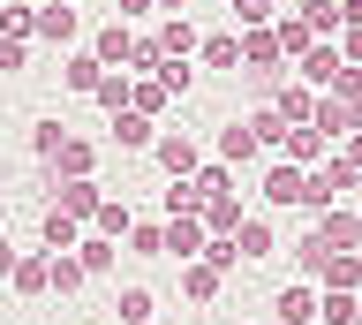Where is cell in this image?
Returning <instances> with one entry per match:
<instances>
[{
	"mask_svg": "<svg viewBox=\"0 0 362 325\" xmlns=\"http://www.w3.org/2000/svg\"><path fill=\"white\" fill-rule=\"evenodd\" d=\"M61 212H68V219H83V212L98 219V189H90V182H68L61 189Z\"/></svg>",
	"mask_w": 362,
	"mask_h": 325,
	"instance_id": "cell-17",
	"label": "cell"
},
{
	"mask_svg": "<svg viewBox=\"0 0 362 325\" xmlns=\"http://www.w3.org/2000/svg\"><path fill=\"white\" fill-rule=\"evenodd\" d=\"M279 46H287V53H310V23H302V16H287V23H279Z\"/></svg>",
	"mask_w": 362,
	"mask_h": 325,
	"instance_id": "cell-28",
	"label": "cell"
},
{
	"mask_svg": "<svg viewBox=\"0 0 362 325\" xmlns=\"http://www.w3.org/2000/svg\"><path fill=\"white\" fill-rule=\"evenodd\" d=\"M317 318H332V325H355V318H362V302L347 295V287H332V295H325V310H317Z\"/></svg>",
	"mask_w": 362,
	"mask_h": 325,
	"instance_id": "cell-23",
	"label": "cell"
},
{
	"mask_svg": "<svg viewBox=\"0 0 362 325\" xmlns=\"http://www.w3.org/2000/svg\"><path fill=\"white\" fill-rule=\"evenodd\" d=\"M151 152H158V166H166L174 182H197V144H189V137H158Z\"/></svg>",
	"mask_w": 362,
	"mask_h": 325,
	"instance_id": "cell-1",
	"label": "cell"
},
{
	"mask_svg": "<svg viewBox=\"0 0 362 325\" xmlns=\"http://www.w3.org/2000/svg\"><path fill=\"white\" fill-rule=\"evenodd\" d=\"M219 159H257V129H249V121H234L219 137Z\"/></svg>",
	"mask_w": 362,
	"mask_h": 325,
	"instance_id": "cell-15",
	"label": "cell"
},
{
	"mask_svg": "<svg viewBox=\"0 0 362 325\" xmlns=\"http://www.w3.org/2000/svg\"><path fill=\"white\" fill-rule=\"evenodd\" d=\"M0 69H23V38H8V46H0Z\"/></svg>",
	"mask_w": 362,
	"mask_h": 325,
	"instance_id": "cell-33",
	"label": "cell"
},
{
	"mask_svg": "<svg viewBox=\"0 0 362 325\" xmlns=\"http://www.w3.org/2000/svg\"><path fill=\"white\" fill-rule=\"evenodd\" d=\"M204 69H242V38H204Z\"/></svg>",
	"mask_w": 362,
	"mask_h": 325,
	"instance_id": "cell-18",
	"label": "cell"
},
{
	"mask_svg": "<svg viewBox=\"0 0 362 325\" xmlns=\"http://www.w3.org/2000/svg\"><path fill=\"white\" fill-rule=\"evenodd\" d=\"M144 8H151V0H121V16H144Z\"/></svg>",
	"mask_w": 362,
	"mask_h": 325,
	"instance_id": "cell-36",
	"label": "cell"
},
{
	"mask_svg": "<svg viewBox=\"0 0 362 325\" xmlns=\"http://www.w3.org/2000/svg\"><path fill=\"white\" fill-rule=\"evenodd\" d=\"M325 250H339V242H362V219L355 212H325V234H317Z\"/></svg>",
	"mask_w": 362,
	"mask_h": 325,
	"instance_id": "cell-9",
	"label": "cell"
},
{
	"mask_svg": "<svg viewBox=\"0 0 362 325\" xmlns=\"http://www.w3.org/2000/svg\"><path fill=\"white\" fill-rule=\"evenodd\" d=\"M113 144L144 152V144H158V137H151V121H144V114H113Z\"/></svg>",
	"mask_w": 362,
	"mask_h": 325,
	"instance_id": "cell-10",
	"label": "cell"
},
{
	"mask_svg": "<svg viewBox=\"0 0 362 325\" xmlns=\"http://www.w3.org/2000/svg\"><path fill=\"white\" fill-rule=\"evenodd\" d=\"M317 310H325V302H317L310 287H279V325H310Z\"/></svg>",
	"mask_w": 362,
	"mask_h": 325,
	"instance_id": "cell-3",
	"label": "cell"
},
{
	"mask_svg": "<svg viewBox=\"0 0 362 325\" xmlns=\"http://www.w3.org/2000/svg\"><path fill=\"white\" fill-rule=\"evenodd\" d=\"M136 219H129V205H98V234H129Z\"/></svg>",
	"mask_w": 362,
	"mask_h": 325,
	"instance_id": "cell-29",
	"label": "cell"
},
{
	"mask_svg": "<svg viewBox=\"0 0 362 325\" xmlns=\"http://www.w3.org/2000/svg\"><path fill=\"white\" fill-rule=\"evenodd\" d=\"M61 8H68V0H61Z\"/></svg>",
	"mask_w": 362,
	"mask_h": 325,
	"instance_id": "cell-38",
	"label": "cell"
},
{
	"mask_svg": "<svg viewBox=\"0 0 362 325\" xmlns=\"http://www.w3.org/2000/svg\"><path fill=\"white\" fill-rule=\"evenodd\" d=\"M302 23L310 30H339L347 23V0H302Z\"/></svg>",
	"mask_w": 362,
	"mask_h": 325,
	"instance_id": "cell-7",
	"label": "cell"
},
{
	"mask_svg": "<svg viewBox=\"0 0 362 325\" xmlns=\"http://www.w3.org/2000/svg\"><path fill=\"white\" fill-rule=\"evenodd\" d=\"M53 166H61L68 182H83V166H90V144H76V137H68L61 152H53Z\"/></svg>",
	"mask_w": 362,
	"mask_h": 325,
	"instance_id": "cell-22",
	"label": "cell"
},
{
	"mask_svg": "<svg viewBox=\"0 0 362 325\" xmlns=\"http://www.w3.org/2000/svg\"><path fill=\"white\" fill-rule=\"evenodd\" d=\"M279 152H287V166H310L317 152H325V137H317V129H287V144H279Z\"/></svg>",
	"mask_w": 362,
	"mask_h": 325,
	"instance_id": "cell-12",
	"label": "cell"
},
{
	"mask_svg": "<svg viewBox=\"0 0 362 325\" xmlns=\"http://www.w3.org/2000/svg\"><path fill=\"white\" fill-rule=\"evenodd\" d=\"M234 250L242 257H272V227L264 219H242V227H234Z\"/></svg>",
	"mask_w": 362,
	"mask_h": 325,
	"instance_id": "cell-13",
	"label": "cell"
},
{
	"mask_svg": "<svg viewBox=\"0 0 362 325\" xmlns=\"http://www.w3.org/2000/svg\"><path fill=\"white\" fill-rule=\"evenodd\" d=\"M158 46H166V61H189V53H197V30H189V23H166V30H158Z\"/></svg>",
	"mask_w": 362,
	"mask_h": 325,
	"instance_id": "cell-20",
	"label": "cell"
},
{
	"mask_svg": "<svg viewBox=\"0 0 362 325\" xmlns=\"http://www.w3.org/2000/svg\"><path fill=\"white\" fill-rule=\"evenodd\" d=\"M98 98H106L113 114H121V106H129V98H136V91H129V84H121V76H106V84H98Z\"/></svg>",
	"mask_w": 362,
	"mask_h": 325,
	"instance_id": "cell-32",
	"label": "cell"
},
{
	"mask_svg": "<svg viewBox=\"0 0 362 325\" xmlns=\"http://www.w3.org/2000/svg\"><path fill=\"white\" fill-rule=\"evenodd\" d=\"M90 53H98V61H129V53H136V38H129V30H121V23H106V30H98V46H90Z\"/></svg>",
	"mask_w": 362,
	"mask_h": 325,
	"instance_id": "cell-16",
	"label": "cell"
},
{
	"mask_svg": "<svg viewBox=\"0 0 362 325\" xmlns=\"http://www.w3.org/2000/svg\"><path fill=\"white\" fill-rule=\"evenodd\" d=\"M166 250L189 265V257H204V219L197 212H174V227H166Z\"/></svg>",
	"mask_w": 362,
	"mask_h": 325,
	"instance_id": "cell-2",
	"label": "cell"
},
{
	"mask_svg": "<svg viewBox=\"0 0 362 325\" xmlns=\"http://www.w3.org/2000/svg\"><path fill=\"white\" fill-rule=\"evenodd\" d=\"M325 280H332V287H347V295H355V287H362V257H332V265H325Z\"/></svg>",
	"mask_w": 362,
	"mask_h": 325,
	"instance_id": "cell-26",
	"label": "cell"
},
{
	"mask_svg": "<svg viewBox=\"0 0 362 325\" xmlns=\"http://www.w3.org/2000/svg\"><path fill=\"white\" fill-rule=\"evenodd\" d=\"M279 53H287V46H279V30H249V38H242V61H257L264 76H272V61H279Z\"/></svg>",
	"mask_w": 362,
	"mask_h": 325,
	"instance_id": "cell-5",
	"label": "cell"
},
{
	"mask_svg": "<svg viewBox=\"0 0 362 325\" xmlns=\"http://www.w3.org/2000/svg\"><path fill=\"white\" fill-rule=\"evenodd\" d=\"M294 257H302V273H325V265H332V250H325V242H302Z\"/></svg>",
	"mask_w": 362,
	"mask_h": 325,
	"instance_id": "cell-31",
	"label": "cell"
},
{
	"mask_svg": "<svg viewBox=\"0 0 362 325\" xmlns=\"http://www.w3.org/2000/svg\"><path fill=\"white\" fill-rule=\"evenodd\" d=\"M219 273H226V265H211V257H189V265H181V287H189V295H219Z\"/></svg>",
	"mask_w": 362,
	"mask_h": 325,
	"instance_id": "cell-4",
	"label": "cell"
},
{
	"mask_svg": "<svg viewBox=\"0 0 362 325\" xmlns=\"http://www.w3.org/2000/svg\"><path fill=\"white\" fill-rule=\"evenodd\" d=\"M347 166H355V174H362V129H355V137H347Z\"/></svg>",
	"mask_w": 362,
	"mask_h": 325,
	"instance_id": "cell-35",
	"label": "cell"
},
{
	"mask_svg": "<svg viewBox=\"0 0 362 325\" xmlns=\"http://www.w3.org/2000/svg\"><path fill=\"white\" fill-rule=\"evenodd\" d=\"M226 8H234V23H242V30H264L272 23V0H226Z\"/></svg>",
	"mask_w": 362,
	"mask_h": 325,
	"instance_id": "cell-24",
	"label": "cell"
},
{
	"mask_svg": "<svg viewBox=\"0 0 362 325\" xmlns=\"http://www.w3.org/2000/svg\"><path fill=\"white\" fill-rule=\"evenodd\" d=\"M45 250H76V219H68L61 205L45 212Z\"/></svg>",
	"mask_w": 362,
	"mask_h": 325,
	"instance_id": "cell-19",
	"label": "cell"
},
{
	"mask_svg": "<svg viewBox=\"0 0 362 325\" xmlns=\"http://www.w3.org/2000/svg\"><path fill=\"white\" fill-rule=\"evenodd\" d=\"M279 114L302 129V114H310V91H302V84H287V91H279Z\"/></svg>",
	"mask_w": 362,
	"mask_h": 325,
	"instance_id": "cell-27",
	"label": "cell"
},
{
	"mask_svg": "<svg viewBox=\"0 0 362 325\" xmlns=\"http://www.w3.org/2000/svg\"><path fill=\"white\" fill-rule=\"evenodd\" d=\"M16 287H23V295L53 287V257H23V265H16Z\"/></svg>",
	"mask_w": 362,
	"mask_h": 325,
	"instance_id": "cell-14",
	"label": "cell"
},
{
	"mask_svg": "<svg viewBox=\"0 0 362 325\" xmlns=\"http://www.w3.org/2000/svg\"><path fill=\"white\" fill-rule=\"evenodd\" d=\"M302 61H310V69H302V76H310V84H339V69H347V61H339L332 46H310V53H302Z\"/></svg>",
	"mask_w": 362,
	"mask_h": 325,
	"instance_id": "cell-11",
	"label": "cell"
},
{
	"mask_svg": "<svg viewBox=\"0 0 362 325\" xmlns=\"http://www.w3.org/2000/svg\"><path fill=\"white\" fill-rule=\"evenodd\" d=\"M38 38H53V46H68V38H76V8H61V0H53V8L38 16Z\"/></svg>",
	"mask_w": 362,
	"mask_h": 325,
	"instance_id": "cell-8",
	"label": "cell"
},
{
	"mask_svg": "<svg viewBox=\"0 0 362 325\" xmlns=\"http://www.w3.org/2000/svg\"><path fill=\"white\" fill-rule=\"evenodd\" d=\"M16 265H23V257L8 250V242H0V280H16Z\"/></svg>",
	"mask_w": 362,
	"mask_h": 325,
	"instance_id": "cell-34",
	"label": "cell"
},
{
	"mask_svg": "<svg viewBox=\"0 0 362 325\" xmlns=\"http://www.w3.org/2000/svg\"><path fill=\"white\" fill-rule=\"evenodd\" d=\"M98 84H106V61L98 53H76L68 61V91H98Z\"/></svg>",
	"mask_w": 362,
	"mask_h": 325,
	"instance_id": "cell-6",
	"label": "cell"
},
{
	"mask_svg": "<svg viewBox=\"0 0 362 325\" xmlns=\"http://www.w3.org/2000/svg\"><path fill=\"white\" fill-rule=\"evenodd\" d=\"M158 8H181V0H158Z\"/></svg>",
	"mask_w": 362,
	"mask_h": 325,
	"instance_id": "cell-37",
	"label": "cell"
},
{
	"mask_svg": "<svg viewBox=\"0 0 362 325\" xmlns=\"http://www.w3.org/2000/svg\"><path fill=\"white\" fill-rule=\"evenodd\" d=\"M166 106V84H136V114H158Z\"/></svg>",
	"mask_w": 362,
	"mask_h": 325,
	"instance_id": "cell-30",
	"label": "cell"
},
{
	"mask_svg": "<svg viewBox=\"0 0 362 325\" xmlns=\"http://www.w3.org/2000/svg\"><path fill=\"white\" fill-rule=\"evenodd\" d=\"M76 250H83V257H76L83 273H106V265H113V234H90V242H76Z\"/></svg>",
	"mask_w": 362,
	"mask_h": 325,
	"instance_id": "cell-21",
	"label": "cell"
},
{
	"mask_svg": "<svg viewBox=\"0 0 362 325\" xmlns=\"http://www.w3.org/2000/svg\"><path fill=\"white\" fill-rule=\"evenodd\" d=\"M151 318V287H121V325H144Z\"/></svg>",
	"mask_w": 362,
	"mask_h": 325,
	"instance_id": "cell-25",
	"label": "cell"
}]
</instances>
